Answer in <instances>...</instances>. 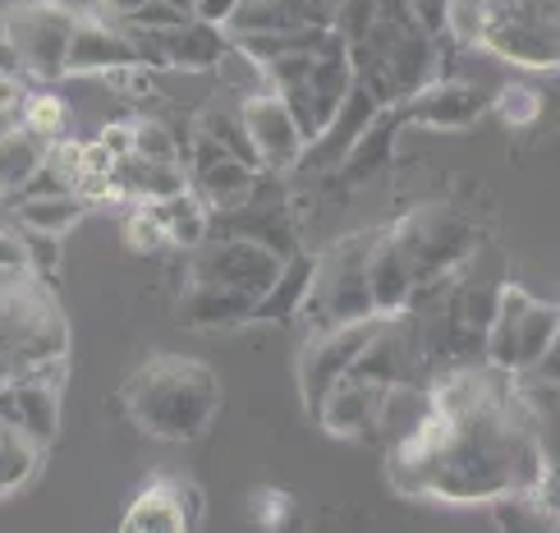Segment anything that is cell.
Returning <instances> with one entry per match:
<instances>
[{"label":"cell","instance_id":"ffe728a7","mask_svg":"<svg viewBox=\"0 0 560 533\" xmlns=\"http://www.w3.org/2000/svg\"><path fill=\"white\" fill-rule=\"evenodd\" d=\"M19 225H33V230H51V235H65L74 230L92 207L79 194H51V198H28V202H14L10 207Z\"/></svg>","mask_w":560,"mask_h":533},{"label":"cell","instance_id":"52a82bcc","mask_svg":"<svg viewBox=\"0 0 560 533\" xmlns=\"http://www.w3.org/2000/svg\"><path fill=\"white\" fill-rule=\"evenodd\" d=\"M372 327H377V317L368 322H345V327H322V332H308V345L299 350V396H303V409L322 405V396L331 391L349 368H354L359 350L368 345Z\"/></svg>","mask_w":560,"mask_h":533},{"label":"cell","instance_id":"8992f818","mask_svg":"<svg viewBox=\"0 0 560 533\" xmlns=\"http://www.w3.org/2000/svg\"><path fill=\"white\" fill-rule=\"evenodd\" d=\"M285 267L276 248L244 240V235H207L189 263H184V286H225V290H244L253 299H262L271 290V281Z\"/></svg>","mask_w":560,"mask_h":533},{"label":"cell","instance_id":"7a4b0ae2","mask_svg":"<svg viewBox=\"0 0 560 533\" xmlns=\"http://www.w3.org/2000/svg\"><path fill=\"white\" fill-rule=\"evenodd\" d=\"M372 244H377V230H349V235H336L317 253L313 286H308V299H303V313H299L303 332L345 327V322L377 317L372 286H368Z\"/></svg>","mask_w":560,"mask_h":533},{"label":"cell","instance_id":"9a60e30c","mask_svg":"<svg viewBox=\"0 0 560 533\" xmlns=\"http://www.w3.org/2000/svg\"><path fill=\"white\" fill-rule=\"evenodd\" d=\"M423 281L413 267L409 253L395 244V235L382 225L377 230V244H372V258H368V286H372V304H377V317L382 313H405L413 286Z\"/></svg>","mask_w":560,"mask_h":533},{"label":"cell","instance_id":"d4e9b609","mask_svg":"<svg viewBox=\"0 0 560 533\" xmlns=\"http://www.w3.org/2000/svg\"><path fill=\"white\" fill-rule=\"evenodd\" d=\"M0 267H5V271H33L28 244H23V230H19L14 221L0 225Z\"/></svg>","mask_w":560,"mask_h":533},{"label":"cell","instance_id":"2e32d148","mask_svg":"<svg viewBox=\"0 0 560 533\" xmlns=\"http://www.w3.org/2000/svg\"><path fill=\"white\" fill-rule=\"evenodd\" d=\"M313 263H317V253H294V258H285L271 290L258 299V309H253V327H290V322H299L303 299H308V286H313Z\"/></svg>","mask_w":560,"mask_h":533},{"label":"cell","instance_id":"30bf717a","mask_svg":"<svg viewBox=\"0 0 560 533\" xmlns=\"http://www.w3.org/2000/svg\"><path fill=\"white\" fill-rule=\"evenodd\" d=\"M143 65L138 60L133 33L125 23H115L106 14H83L74 42H69V60H65V79H106L115 69Z\"/></svg>","mask_w":560,"mask_h":533},{"label":"cell","instance_id":"d6a6232c","mask_svg":"<svg viewBox=\"0 0 560 533\" xmlns=\"http://www.w3.org/2000/svg\"><path fill=\"white\" fill-rule=\"evenodd\" d=\"M556 37H560V19H556Z\"/></svg>","mask_w":560,"mask_h":533},{"label":"cell","instance_id":"f1b7e54d","mask_svg":"<svg viewBox=\"0 0 560 533\" xmlns=\"http://www.w3.org/2000/svg\"><path fill=\"white\" fill-rule=\"evenodd\" d=\"M542 382H551V386H560V332L551 336V345H547V355L538 359V368H533Z\"/></svg>","mask_w":560,"mask_h":533},{"label":"cell","instance_id":"44dd1931","mask_svg":"<svg viewBox=\"0 0 560 533\" xmlns=\"http://www.w3.org/2000/svg\"><path fill=\"white\" fill-rule=\"evenodd\" d=\"M19 125L33 129V134H42L46 143H56V138L69 134V106H65V97H56V92L46 88V83H37V88H28V97H23Z\"/></svg>","mask_w":560,"mask_h":533},{"label":"cell","instance_id":"277c9868","mask_svg":"<svg viewBox=\"0 0 560 533\" xmlns=\"http://www.w3.org/2000/svg\"><path fill=\"white\" fill-rule=\"evenodd\" d=\"M0 19H5V42L23 60V74L33 83H60L69 42H74L83 14L74 5H65V0H19Z\"/></svg>","mask_w":560,"mask_h":533},{"label":"cell","instance_id":"484cf974","mask_svg":"<svg viewBox=\"0 0 560 533\" xmlns=\"http://www.w3.org/2000/svg\"><path fill=\"white\" fill-rule=\"evenodd\" d=\"M23 97H28V88H23V79L0 74V134L19 125V115H23Z\"/></svg>","mask_w":560,"mask_h":533},{"label":"cell","instance_id":"cb8c5ba5","mask_svg":"<svg viewBox=\"0 0 560 533\" xmlns=\"http://www.w3.org/2000/svg\"><path fill=\"white\" fill-rule=\"evenodd\" d=\"M115 23H129V28H152V33H166V28H179V23H189V14L166 5V0H152V5H143L138 14L129 19H115Z\"/></svg>","mask_w":560,"mask_h":533},{"label":"cell","instance_id":"1f68e13d","mask_svg":"<svg viewBox=\"0 0 560 533\" xmlns=\"http://www.w3.org/2000/svg\"><path fill=\"white\" fill-rule=\"evenodd\" d=\"M166 5H175V10L189 14V19H198V0H166Z\"/></svg>","mask_w":560,"mask_h":533},{"label":"cell","instance_id":"4fadbf2b","mask_svg":"<svg viewBox=\"0 0 560 533\" xmlns=\"http://www.w3.org/2000/svg\"><path fill=\"white\" fill-rule=\"evenodd\" d=\"M253 309L258 299L244 290H225V286H184L179 290V322L189 332H235L253 327Z\"/></svg>","mask_w":560,"mask_h":533},{"label":"cell","instance_id":"ac0fdd59","mask_svg":"<svg viewBox=\"0 0 560 533\" xmlns=\"http://www.w3.org/2000/svg\"><path fill=\"white\" fill-rule=\"evenodd\" d=\"M42 460H46V447L37 437L19 432L14 424L0 419V501L19 488H28L33 474L42 470Z\"/></svg>","mask_w":560,"mask_h":533},{"label":"cell","instance_id":"603a6c76","mask_svg":"<svg viewBox=\"0 0 560 533\" xmlns=\"http://www.w3.org/2000/svg\"><path fill=\"white\" fill-rule=\"evenodd\" d=\"M19 225V221H14ZM23 230V244H28V263H33V271L42 276H56L60 271V263H65V248H60V240L65 235H51V230H33V225H19Z\"/></svg>","mask_w":560,"mask_h":533},{"label":"cell","instance_id":"7c38bea8","mask_svg":"<svg viewBox=\"0 0 560 533\" xmlns=\"http://www.w3.org/2000/svg\"><path fill=\"white\" fill-rule=\"evenodd\" d=\"M386 391L390 386H382V382H368L359 373H345L322 396V405L313 409V424L326 437H372V428H377V419H382Z\"/></svg>","mask_w":560,"mask_h":533},{"label":"cell","instance_id":"8fae6325","mask_svg":"<svg viewBox=\"0 0 560 533\" xmlns=\"http://www.w3.org/2000/svg\"><path fill=\"white\" fill-rule=\"evenodd\" d=\"M120 524L129 533H184L202 524V488L189 478H156L129 501Z\"/></svg>","mask_w":560,"mask_h":533},{"label":"cell","instance_id":"d6986e66","mask_svg":"<svg viewBox=\"0 0 560 533\" xmlns=\"http://www.w3.org/2000/svg\"><path fill=\"white\" fill-rule=\"evenodd\" d=\"M156 212H161V221H166V235H171L175 253H194L207 235H212V207H207L194 189L156 202Z\"/></svg>","mask_w":560,"mask_h":533},{"label":"cell","instance_id":"5bb4252c","mask_svg":"<svg viewBox=\"0 0 560 533\" xmlns=\"http://www.w3.org/2000/svg\"><path fill=\"white\" fill-rule=\"evenodd\" d=\"M156 37H161V56H166V74H217V65L230 51V33L202 19H189Z\"/></svg>","mask_w":560,"mask_h":533},{"label":"cell","instance_id":"ba28073f","mask_svg":"<svg viewBox=\"0 0 560 533\" xmlns=\"http://www.w3.org/2000/svg\"><path fill=\"white\" fill-rule=\"evenodd\" d=\"M409 129H436V134H455V129H469L482 120V111H492V97L487 88L469 83V79H446L436 74L432 83H423L413 97L400 102Z\"/></svg>","mask_w":560,"mask_h":533},{"label":"cell","instance_id":"83f0119b","mask_svg":"<svg viewBox=\"0 0 560 533\" xmlns=\"http://www.w3.org/2000/svg\"><path fill=\"white\" fill-rule=\"evenodd\" d=\"M258 506H262L258 520L271 524V529H280V524L290 520V511H294V497H285V493H258Z\"/></svg>","mask_w":560,"mask_h":533},{"label":"cell","instance_id":"4316f807","mask_svg":"<svg viewBox=\"0 0 560 533\" xmlns=\"http://www.w3.org/2000/svg\"><path fill=\"white\" fill-rule=\"evenodd\" d=\"M115 166H120V157H115L102 138H88L83 143V175H115Z\"/></svg>","mask_w":560,"mask_h":533},{"label":"cell","instance_id":"e0dca14e","mask_svg":"<svg viewBox=\"0 0 560 533\" xmlns=\"http://www.w3.org/2000/svg\"><path fill=\"white\" fill-rule=\"evenodd\" d=\"M46 152H51V143L23 125L0 134V202H10L46 166Z\"/></svg>","mask_w":560,"mask_h":533},{"label":"cell","instance_id":"3957f363","mask_svg":"<svg viewBox=\"0 0 560 533\" xmlns=\"http://www.w3.org/2000/svg\"><path fill=\"white\" fill-rule=\"evenodd\" d=\"M395 244H400L418 276H436V271H459L474 258V248L482 244V230L474 217H464L451 202H413L405 217H395L390 225Z\"/></svg>","mask_w":560,"mask_h":533},{"label":"cell","instance_id":"f546056e","mask_svg":"<svg viewBox=\"0 0 560 533\" xmlns=\"http://www.w3.org/2000/svg\"><path fill=\"white\" fill-rule=\"evenodd\" d=\"M240 0H198V19L202 23H217V28H225V19L235 14Z\"/></svg>","mask_w":560,"mask_h":533},{"label":"cell","instance_id":"5b68a950","mask_svg":"<svg viewBox=\"0 0 560 533\" xmlns=\"http://www.w3.org/2000/svg\"><path fill=\"white\" fill-rule=\"evenodd\" d=\"M556 332H560V304L505 281L497 322L487 327V359L497 368H510V373H533Z\"/></svg>","mask_w":560,"mask_h":533},{"label":"cell","instance_id":"4dcf8cb0","mask_svg":"<svg viewBox=\"0 0 560 533\" xmlns=\"http://www.w3.org/2000/svg\"><path fill=\"white\" fill-rule=\"evenodd\" d=\"M143 5H152V0H97V10L106 19H129V14H138Z\"/></svg>","mask_w":560,"mask_h":533},{"label":"cell","instance_id":"7402d4cb","mask_svg":"<svg viewBox=\"0 0 560 533\" xmlns=\"http://www.w3.org/2000/svg\"><path fill=\"white\" fill-rule=\"evenodd\" d=\"M542 92L533 88V83H505L497 97H492V111H497V120L510 125V129H528V125H538L542 120Z\"/></svg>","mask_w":560,"mask_h":533},{"label":"cell","instance_id":"6da1fadb","mask_svg":"<svg viewBox=\"0 0 560 533\" xmlns=\"http://www.w3.org/2000/svg\"><path fill=\"white\" fill-rule=\"evenodd\" d=\"M120 405L143 437L194 442L221 409V378L198 359L156 355L120 386Z\"/></svg>","mask_w":560,"mask_h":533},{"label":"cell","instance_id":"9c48e42d","mask_svg":"<svg viewBox=\"0 0 560 533\" xmlns=\"http://www.w3.org/2000/svg\"><path fill=\"white\" fill-rule=\"evenodd\" d=\"M240 111H244L253 148L262 152V171H299L308 138H303L290 102L280 97L276 88H262V92H253V97H244Z\"/></svg>","mask_w":560,"mask_h":533}]
</instances>
